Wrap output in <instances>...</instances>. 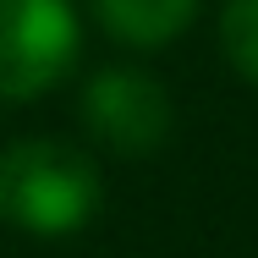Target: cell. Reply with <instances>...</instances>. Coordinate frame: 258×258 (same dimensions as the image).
<instances>
[{"label":"cell","instance_id":"2","mask_svg":"<svg viewBox=\"0 0 258 258\" xmlns=\"http://www.w3.org/2000/svg\"><path fill=\"white\" fill-rule=\"evenodd\" d=\"M72 0H0V104H28L77 60Z\"/></svg>","mask_w":258,"mask_h":258},{"label":"cell","instance_id":"4","mask_svg":"<svg viewBox=\"0 0 258 258\" xmlns=\"http://www.w3.org/2000/svg\"><path fill=\"white\" fill-rule=\"evenodd\" d=\"M198 6L204 0H94V17L126 50H165L198 17Z\"/></svg>","mask_w":258,"mask_h":258},{"label":"cell","instance_id":"3","mask_svg":"<svg viewBox=\"0 0 258 258\" xmlns=\"http://www.w3.org/2000/svg\"><path fill=\"white\" fill-rule=\"evenodd\" d=\"M83 121L115 154H154L170 138L176 110H170V94L159 77L138 72V66H104L83 88Z\"/></svg>","mask_w":258,"mask_h":258},{"label":"cell","instance_id":"1","mask_svg":"<svg viewBox=\"0 0 258 258\" xmlns=\"http://www.w3.org/2000/svg\"><path fill=\"white\" fill-rule=\"evenodd\" d=\"M99 209L94 159L55 138H22L0 154V220L33 236H72Z\"/></svg>","mask_w":258,"mask_h":258},{"label":"cell","instance_id":"5","mask_svg":"<svg viewBox=\"0 0 258 258\" xmlns=\"http://www.w3.org/2000/svg\"><path fill=\"white\" fill-rule=\"evenodd\" d=\"M220 44L231 55V66L258 83V0H225L220 6Z\"/></svg>","mask_w":258,"mask_h":258}]
</instances>
